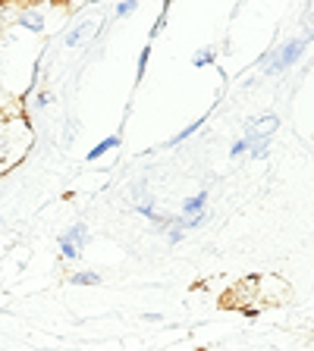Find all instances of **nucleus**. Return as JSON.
<instances>
[{
	"mask_svg": "<svg viewBox=\"0 0 314 351\" xmlns=\"http://www.w3.org/2000/svg\"><path fill=\"white\" fill-rule=\"evenodd\" d=\"M314 38V29L308 32V35H302V38H289V41H283L277 47V53H273V63L264 69L267 75H277V73H286L289 66H295L299 63V57L305 53V47H308V41Z\"/></svg>",
	"mask_w": 314,
	"mask_h": 351,
	"instance_id": "nucleus-1",
	"label": "nucleus"
},
{
	"mask_svg": "<svg viewBox=\"0 0 314 351\" xmlns=\"http://www.w3.org/2000/svg\"><path fill=\"white\" fill-rule=\"evenodd\" d=\"M88 239H91V235H88L85 223H76L73 229H66V232L60 235V254H63V261H79Z\"/></svg>",
	"mask_w": 314,
	"mask_h": 351,
	"instance_id": "nucleus-2",
	"label": "nucleus"
},
{
	"mask_svg": "<svg viewBox=\"0 0 314 351\" xmlns=\"http://www.w3.org/2000/svg\"><path fill=\"white\" fill-rule=\"evenodd\" d=\"M208 191H198V195H192V197H186L183 201V213H179V219H183V226H186V232L189 229H195V226H201L208 219Z\"/></svg>",
	"mask_w": 314,
	"mask_h": 351,
	"instance_id": "nucleus-3",
	"label": "nucleus"
},
{
	"mask_svg": "<svg viewBox=\"0 0 314 351\" xmlns=\"http://www.w3.org/2000/svg\"><path fill=\"white\" fill-rule=\"evenodd\" d=\"M277 125H280V117L267 113V117H261V119H251L242 138L249 141V145H258V141H271V135L277 132Z\"/></svg>",
	"mask_w": 314,
	"mask_h": 351,
	"instance_id": "nucleus-4",
	"label": "nucleus"
},
{
	"mask_svg": "<svg viewBox=\"0 0 314 351\" xmlns=\"http://www.w3.org/2000/svg\"><path fill=\"white\" fill-rule=\"evenodd\" d=\"M16 25H22L25 32H35L38 35V32H44V16L38 13L35 7H29V10H22V13L16 16Z\"/></svg>",
	"mask_w": 314,
	"mask_h": 351,
	"instance_id": "nucleus-5",
	"label": "nucleus"
},
{
	"mask_svg": "<svg viewBox=\"0 0 314 351\" xmlns=\"http://www.w3.org/2000/svg\"><path fill=\"white\" fill-rule=\"evenodd\" d=\"M117 147H120V135H107V138H104V141H98V145L91 147V151H88V163L101 160L104 154H107V151H117Z\"/></svg>",
	"mask_w": 314,
	"mask_h": 351,
	"instance_id": "nucleus-6",
	"label": "nucleus"
},
{
	"mask_svg": "<svg viewBox=\"0 0 314 351\" xmlns=\"http://www.w3.org/2000/svg\"><path fill=\"white\" fill-rule=\"evenodd\" d=\"M205 123H208V113H205V117H198L195 123H189V125H186L183 132H179V135H173V138L167 141V147H176V145H183V141H186V138H192V135H195V132L201 129V125H205Z\"/></svg>",
	"mask_w": 314,
	"mask_h": 351,
	"instance_id": "nucleus-7",
	"label": "nucleus"
},
{
	"mask_svg": "<svg viewBox=\"0 0 314 351\" xmlns=\"http://www.w3.org/2000/svg\"><path fill=\"white\" fill-rule=\"evenodd\" d=\"M183 239H186L183 219H179V217H170V223H167V241H170V245H179Z\"/></svg>",
	"mask_w": 314,
	"mask_h": 351,
	"instance_id": "nucleus-8",
	"label": "nucleus"
},
{
	"mask_svg": "<svg viewBox=\"0 0 314 351\" xmlns=\"http://www.w3.org/2000/svg\"><path fill=\"white\" fill-rule=\"evenodd\" d=\"M69 282H73V285H98V282H101V276H98L95 270H79V273H73V276H69Z\"/></svg>",
	"mask_w": 314,
	"mask_h": 351,
	"instance_id": "nucleus-9",
	"label": "nucleus"
},
{
	"mask_svg": "<svg viewBox=\"0 0 314 351\" xmlns=\"http://www.w3.org/2000/svg\"><path fill=\"white\" fill-rule=\"evenodd\" d=\"M214 60H217V51H214V47H201V51H198V57L192 60V63L201 69V66H211Z\"/></svg>",
	"mask_w": 314,
	"mask_h": 351,
	"instance_id": "nucleus-10",
	"label": "nucleus"
},
{
	"mask_svg": "<svg viewBox=\"0 0 314 351\" xmlns=\"http://www.w3.org/2000/svg\"><path fill=\"white\" fill-rule=\"evenodd\" d=\"M85 35H88V25H79V29L66 32V35H63V44H66V47H76V44H79Z\"/></svg>",
	"mask_w": 314,
	"mask_h": 351,
	"instance_id": "nucleus-11",
	"label": "nucleus"
},
{
	"mask_svg": "<svg viewBox=\"0 0 314 351\" xmlns=\"http://www.w3.org/2000/svg\"><path fill=\"white\" fill-rule=\"evenodd\" d=\"M245 151H249V141H245V138H236L233 147H229V157H233V160H239Z\"/></svg>",
	"mask_w": 314,
	"mask_h": 351,
	"instance_id": "nucleus-12",
	"label": "nucleus"
},
{
	"mask_svg": "<svg viewBox=\"0 0 314 351\" xmlns=\"http://www.w3.org/2000/svg\"><path fill=\"white\" fill-rule=\"evenodd\" d=\"M148 60H151V44H148L145 51H142V57H139V73H135V79H145V66H148Z\"/></svg>",
	"mask_w": 314,
	"mask_h": 351,
	"instance_id": "nucleus-13",
	"label": "nucleus"
},
{
	"mask_svg": "<svg viewBox=\"0 0 314 351\" xmlns=\"http://www.w3.org/2000/svg\"><path fill=\"white\" fill-rule=\"evenodd\" d=\"M135 7H139L135 0H123V3H117V10H113V16H120V19H123V16H129Z\"/></svg>",
	"mask_w": 314,
	"mask_h": 351,
	"instance_id": "nucleus-14",
	"label": "nucleus"
},
{
	"mask_svg": "<svg viewBox=\"0 0 314 351\" xmlns=\"http://www.w3.org/2000/svg\"><path fill=\"white\" fill-rule=\"evenodd\" d=\"M249 151H251V157H255V160H264L271 147H267V141H258V145H249Z\"/></svg>",
	"mask_w": 314,
	"mask_h": 351,
	"instance_id": "nucleus-15",
	"label": "nucleus"
},
{
	"mask_svg": "<svg viewBox=\"0 0 314 351\" xmlns=\"http://www.w3.org/2000/svg\"><path fill=\"white\" fill-rule=\"evenodd\" d=\"M164 25H167V7H164V13L157 16V22H154V29H151V35H148V38H151V41H154V38L161 35V29H164Z\"/></svg>",
	"mask_w": 314,
	"mask_h": 351,
	"instance_id": "nucleus-16",
	"label": "nucleus"
},
{
	"mask_svg": "<svg viewBox=\"0 0 314 351\" xmlns=\"http://www.w3.org/2000/svg\"><path fill=\"white\" fill-rule=\"evenodd\" d=\"M51 101H54V95H51V91H41V95L35 97V104H38V107H47V104H51Z\"/></svg>",
	"mask_w": 314,
	"mask_h": 351,
	"instance_id": "nucleus-17",
	"label": "nucleus"
},
{
	"mask_svg": "<svg viewBox=\"0 0 314 351\" xmlns=\"http://www.w3.org/2000/svg\"><path fill=\"white\" fill-rule=\"evenodd\" d=\"M0 35H3V16H0Z\"/></svg>",
	"mask_w": 314,
	"mask_h": 351,
	"instance_id": "nucleus-18",
	"label": "nucleus"
},
{
	"mask_svg": "<svg viewBox=\"0 0 314 351\" xmlns=\"http://www.w3.org/2000/svg\"><path fill=\"white\" fill-rule=\"evenodd\" d=\"M192 351H205V348H192Z\"/></svg>",
	"mask_w": 314,
	"mask_h": 351,
	"instance_id": "nucleus-19",
	"label": "nucleus"
}]
</instances>
